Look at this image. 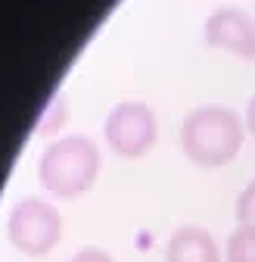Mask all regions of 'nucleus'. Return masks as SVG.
I'll return each instance as SVG.
<instances>
[{
  "label": "nucleus",
  "instance_id": "obj_4",
  "mask_svg": "<svg viewBox=\"0 0 255 262\" xmlns=\"http://www.w3.org/2000/svg\"><path fill=\"white\" fill-rule=\"evenodd\" d=\"M106 144L128 159L146 156L156 144V116L140 100H121L106 116Z\"/></svg>",
  "mask_w": 255,
  "mask_h": 262
},
{
  "label": "nucleus",
  "instance_id": "obj_9",
  "mask_svg": "<svg viewBox=\"0 0 255 262\" xmlns=\"http://www.w3.org/2000/svg\"><path fill=\"white\" fill-rule=\"evenodd\" d=\"M237 219L240 225H255V178L237 196Z\"/></svg>",
  "mask_w": 255,
  "mask_h": 262
},
{
  "label": "nucleus",
  "instance_id": "obj_5",
  "mask_svg": "<svg viewBox=\"0 0 255 262\" xmlns=\"http://www.w3.org/2000/svg\"><path fill=\"white\" fill-rule=\"evenodd\" d=\"M206 41L209 47L231 50L240 59H255V19L246 10H215L206 19Z\"/></svg>",
  "mask_w": 255,
  "mask_h": 262
},
{
  "label": "nucleus",
  "instance_id": "obj_11",
  "mask_svg": "<svg viewBox=\"0 0 255 262\" xmlns=\"http://www.w3.org/2000/svg\"><path fill=\"white\" fill-rule=\"evenodd\" d=\"M246 125H249V131L255 135V97L249 100V110H246Z\"/></svg>",
  "mask_w": 255,
  "mask_h": 262
},
{
  "label": "nucleus",
  "instance_id": "obj_1",
  "mask_svg": "<svg viewBox=\"0 0 255 262\" xmlns=\"http://www.w3.org/2000/svg\"><path fill=\"white\" fill-rule=\"evenodd\" d=\"M243 147V122L227 106H199L181 125V150L196 166L215 169L231 162Z\"/></svg>",
  "mask_w": 255,
  "mask_h": 262
},
{
  "label": "nucleus",
  "instance_id": "obj_10",
  "mask_svg": "<svg viewBox=\"0 0 255 262\" xmlns=\"http://www.w3.org/2000/svg\"><path fill=\"white\" fill-rule=\"evenodd\" d=\"M72 262H115L106 250H97V247H87V250H81V253H75V259Z\"/></svg>",
  "mask_w": 255,
  "mask_h": 262
},
{
  "label": "nucleus",
  "instance_id": "obj_8",
  "mask_svg": "<svg viewBox=\"0 0 255 262\" xmlns=\"http://www.w3.org/2000/svg\"><path fill=\"white\" fill-rule=\"evenodd\" d=\"M66 116H69L66 100H62V97H53V103L44 110V116H41V122H38V131H41V135H50V131H56L62 122H66Z\"/></svg>",
  "mask_w": 255,
  "mask_h": 262
},
{
  "label": "nucleus",
  "instance_id": "obj_2",
  "mask_svg": "<svg viewBox=\"0 0 255 262\" xmlns=\"http://www.w3.org/2000/svg\"><path fill=\"white\" fill-rule=\"evenodd\" d=\"M97 175H100V150L90 138L81 135L53 141L38 159L41 184L62 200H72V196L90 190Z\"/></svg>",
  "mask_w": 255,
  "mask_h": 262
},
{
  "label": "nucleus",
  "instance_id": "obj_3",
  "mask_svg": "<svg viewBox=\"0 0 255 262\" xmlns=\"http://www.w3.org/2000/svg\"><path fill=\"white\" fill-rule=\"evenodd\" d=\"M7 237L16 250L28 256L50 253L62 237V219L56 206H50L41 196H25L10 209L7 219Z\"/></svg>",
  "mask_w": 255,
  "mask_h": 262
},
{
  "label": "nucleus",
  "instance_id": "obj_7",
  "mask_svg": "<svg viewBox=\"0 0 255 262\" xmlns=\"http://www.w3.org/2000/svg\"><path fill=\"white\" fill-rule=\"evenodd\" d=\"M227 262H255V225H240L227 237Z\"/></svg>",
  "mask_w": 255,
  "mask_h": 262
},
{
  "label": "nucleus",
  "instance_id": "obj_6",
  "mask_svg": "<svg viewBox=\"0 0 255 262\" xmlns=\"http://www.w3.org/2000/svg\"><path fill=\"white\" fill-rule=\"evenodd\" d=\"M165 262H221L215 237L199 225H184L165 247Z\"/></svg>",
  "mask_w": 255,
  "mask_h": 262
}]
</instances>
